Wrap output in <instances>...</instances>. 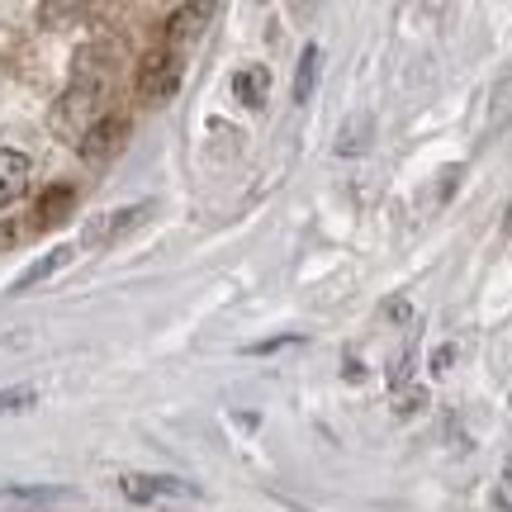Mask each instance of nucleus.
Masks as SVG:
<instances>
[{
  "instance_id": "obj_1",
  "label": "nucleus",
  "mask_w": 512,
  "mask_h": 512,
  "mask_svg": "<svg viewBox=\"0 0 512 512\" xmlns=\"http://www.w3.org/2000/svg\"><path fill=\"white\" fill-rule=\"evenodd\" d=\"M176 86H181V57L171 53V48L147 53L143 67H138V95L143 100H171Z\"/></svg>"
},
{
  "instance_id": "obj_2",
  "label": "nucleus",
  "mask_w": 512,
  "mask_h": 512,
  "mask_svg": "<svg viewBox=\"0 0 512 512\" xmlns=\"http://www.w3.org/2000/svg\"><path fill=\"white\" fill-rule=\"evenodd\" d=\"M119 489H124V498H133V503H152V498H166V494L200 498L195 484H181V479H166V475H124Z\"/></svg>"
},
{
  "instance_id": "obj_3",
  "label": "nucleus",
  "mask_w": 512,
  "mask_h": 512,
  "mask_svg": "<svg viewBox=\"0 0 512 512\" xmlns=\"http://www.w3.org/2000/svg\"><path fill=\"white\" fill-rule=\"evenodd\" d=\"M124 133H128V124L119 119V114L91 124L86 128V138H81V157H86V162H105V157H114V152L124 147Z\"/></svg>"
},
{
  "instance_id": "obj_4",
  "label": "nucleus",
  "mask_w": 512,
  "mask_h": 512,
  "mask_svg": "<svg viewBox=\"0 0 512 512\" xmlns=\"http://www.w3.org/2000/svg\"><path fill=\"white\" fill-rule=\"evenodd\" d=\"M29 190V157L15 147H0V209L15 204Z\"/></svg>"
},
{
  "instance_id": "obj_5",
  "label": "nucleus",
  "mask_w": 512,
  "mask_h": 512,
  "mask_svg": "<svg viewBox=\"0 0 512 512\" xmlns=\"http://www.w3.org/2000/svg\"><path fill=\"white\" fill-rule=\"evenodd\" d=\"M266 95H271V72H266V67H242V72L233 76V100H238V105L261 110Z\"/></svg>"
},
{
  "instance_id": "obj_6",
  "label": "nucleus",
  "mask_w": 512,
  "mask_h": 512,
  "mask_svg": "<svg viewBox=\"0 0 512 512\" xmlns=\"http://www.w3.org/2000/svg\"><path fill=\"white\" fill-rule=\"evenodd\" d=\"M147 209H152V204H128V209H114L105 223H91V228H86V242H114L119 233H128L133 223H143Z\"/></svg>"
},
{
  "instance_id": "obj_7",
  "label": "nucleus",
  "mask_w": 512,
  "mask_h": 512,
  "mask_svg": "<svg viewBox=\"0 0 512 512\" xmlns=\"http://www.w3.org/2000/svg\"><path fill=\"white\" fill-rule=\"evenodd\" d=\"M72 252H76V247H53V252H48V256H38L34 266H29V271H24V275H19V280H15V294L34 290V285H43L48 275H57V271H62V266H67V261H72Z\"/></svg>"
},
{
  "instance_id": "obj_8",
  "label": "nucleus",
  "mask_w": 512,
  "mask_h": 512,
  "mask_svg": "<svg viewBox=\"0 0 512 512\" xmlns=\"http://www.w3.org/2000/svg\"><path fill=\"white\" fill-rule=\"evenodd\" d=\"M318 62H323V48L318 43H309L304 53H299V67H294V105H304L313 95V86H318Z\"/></svg>"
},
{
  "instance_id": "obj_9",
  "label": "nucleus",
  "mask_w": 512,
  "mask_h": 512,
  "mask_svg": "<svg viewBox=\"0 0 512 512\" xmlns=\"http://www.w3.org/2000/svg\"><path fill=\"white\" fill-rule=\"evenodd\" d=\"M366 147H370V119L356 114V119H347V128H342L337 152H342V157H356V152H366Z\"/></svg>"
},
{
  "instance_id": "obj_10",
  "label": "nucleus",
  "mask_w": 512,
  "mask_h": 512,
  "mask_svg": "<svg viewBox=\"0 0 512 512\" xmlns=\"http://www.w3.org/2000/svg\"><path fill=\"white\" fill-rule=\"evenodd\" d=\"M209 15H214V5H185V10H176V15H171V38L200 34Z\"/></svg>"
},
{
  "instance_id": "obj_11",
  "label": "nucleus",
  "mask_w": 512,
  "mask_h": 512,
  "mask_svg": "<svg viewBox=\"0 0 512 512\" xmlns=\"http://www.w3.org/2000/svg\"><path fill=\"white\" fill-rule=\"evenodd\" d=\"M67 204H72V190H53V195H43V204H38V223H57Z\"/></svg>"
},
{
  "instance_id": "obj_12",
  "label": "nucleus",
  "mask_w": 512,
  "mask_h": 512,
  "mask_svg": "<svg viewBox=\"0 0 512 512\" xmlns=\"http://www.w3.org/2000/svg\"><path fill=\"white\" fill-rule=\"evenodd\" d=\"M34 399L38 394L34 389H24V384H19V389H0V413H24Z\"/></svg>"
},
{
  "instance_id": "obj_13",
  "label": "nucleus",
  "mask_w": 512,
  "mask_h": 512,
  "mask_svg": "<svg viewBox=\"0 0 512 512\" xmlns=\"http://www.w3.org/2000/svg\"><path fill=\"white\" fill-rule=\"evenodd\" d=\"M494 503H498V508H503V512H512V465H508V470H503V475H498Z\"/></svg>"
},
{
  "instance_id": "obj_14",
  "label": "nucleus",
  "mask_w": 512,
  "mask_h": 512,
  "mask_svg": "<svg viewBox=\"0 0 512 512\" xmlns=\"http://www.w3.org/2000/svg\"><path fill=\"white\" fill-rule=\"evenodd\" d=\"M418 403H422V389H408V394H399L394 413H418Z\"/></svg>"
},
{
  "instance_id": "obj_15",
  "label": "nucleus",
  "mask_w": 512,
  "mask_h": 512,
  "mask_svg": "<svg viewBox=\"0 0 512 512\" xmlns=\"http://www.w3.org/2000/svg\"><path fill=\"white\" fill-rule=\"evenodd\" d=\"M451 356H456V347H437L432 351V370H446L451 366Z\"/></svg>"
},
{
  "instance_id": "obj_16",
  "label": "nucleus",
  "mask_w": 512,
  "mask_h": 512,
  "mask_svg": "<svg viewBox=\"0 0 512 512\" xmlns=\"http://www.w3.org/2000/svg\"><path fill=\"white\" fill-rule=\"evenodd\" d=\"M384 313H389V318H408V304H403V299H389V309Z\"/></svg>"
},
{
  "instance_id": "obj_17",
  "label": "nucleus",
  "mask_w": 512,
  "mask_h": 512,
  "mask_svg": "<svg viewBox=\"0 0 512 512\" xmlns=\"http://www.w3.org/2000/svg\"><path fill=\"white\" fill-rule=\"evenodd\" d=\"M15 242V228H0V247H10Z\"/></svg>"
}]
</instances>
